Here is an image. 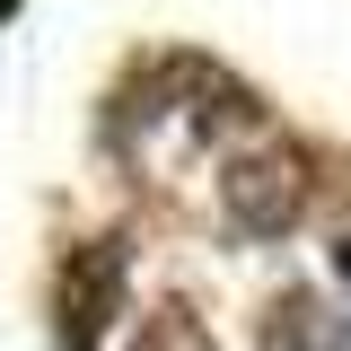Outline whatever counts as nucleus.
Instances as JSON below:
<instances>
[{"label":"nucleus","mask_w":351,"mask_h":351,"mask_svg":"<svg viewBox=\"0 0 351 351\" xmlns=\"http://www.w3.org/2000/svg\"><path fill=\"white\" fill-rule=\"evenodd\" d=\"M299 202H307V158L299 149H263V158H237L228 167V211H237V228H255V237L290 228Z\"/></svg>","instance_id":"f257e3e1"},{"label":"nucleus","mask_w":351,"mask_h":351,"mask_svg":"<svg viewBox=\"0 0 351 351\" xmlns=\"http://www.w3.org/2000/svg\"><path fill=\"white\" fill-rule=\"evenodd\" d=\"M263 343L272 351H351V325H334V307L316 299V290H290V299L272 307Z\"/></svg>","instance_id":"f03ea898"},{"label":"nucleus","mask_w":351,"mask_h":351,"mask_svg":"<svg viewBox=\"0 0 351 351\" xmlns=\"http://www.w3.org/2000/svg\"><path fill=\"white\" fill-rule=\"evenodd\" d=\"M141 351H211V334H202V325H193L184 307H167V316H158V325L141 334Z\"/></svg>","instance_id":"7ed1b4c3"}]
</instances>
